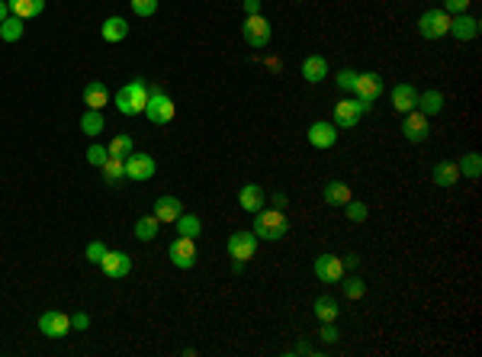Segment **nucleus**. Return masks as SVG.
Listing matches in <instances>:
<instances>
[{"label": "nucleus", "instance_id": "nucleus-10", "mask_svg": "<svg viewBox=\"0 0 482 357\" xmlns=\"http://www.w3.org/2000/svg\"><path fill=\"white\" fill-rule=\"evenodd\" d=\"M39 329L49 338H64L71 332V315L58 312V309H49V312L39 315Z\"/></svg>", "mask_w": 482, "mask_h": 357}, {"label": "nucleus", "instance_id": "nucleus-20", "mask_svg": "<svg viewBox=\"0 0 482 357\" xmlns=\"http://www.w3.org/2000/svg\"><path fill=\"white\" fill-rule=\"evenodd\" d=\"M264 190L258 187V183H248V187H241V193H238V206L241 210H248V212H258V210H264Z\"/></svg>", "mask_w": 482, "mask_h": 357}, {"label": "nucleus", "instance_id": "nucleus-13", "mask_svg": "<svg viewBox=\"0 0 482 357\" xmlns=\"http://www.w3.org/2000/svg\"><path fill=\"white\" fill-rule=\"evenodd\" d=\"M154 177V158L151 154H129L126 158V181H151Z\"/></svg>", "mask_w": 482, "mask_h": 357}, {"label": "nucleus", "instance_id": "nucleus-4", "mask_svg": "<svg viewBox=\"0 0 482 357\" xmlns=\"http://www.w3.org/2000/svg\"><path fill=\"white\" fill-rule=\"evenodd\" d=\"M370 110H373V103H367V100H341V103H335V126L354 129L357 123H360V116Z\"/></svg>", "mask_w": 482, "mask_h": 357}, {"label": "nucleus", "instance_id": "nucleus-9", "mask_svg": "<svg viewBox=\"0 0 482 357\" xmlns=\"http://www.w3.org/2000/svg\"><path fill=\"white\" fill-rule=\"evenodd\" d=\"M354 94H357V100L377 103V100L383 97V77L373 74V71H364V74H357V81H354Z\"/></svg>", "mask_w": 482, "mask_h": 357}, {"label": "nucleus", "instance_id": "nucleus-8", "mask_svg": "<svg viewBox=\"0 0 482 357\" xmlns=\"http://www.w3.org/2000/svg\"><path fill=\"white\" fill-rule=\"evenodd\" d=\"M258 254V235L254 232H231L229 235V258L251 261Z\"/></svg>", "mask_w": 482, "mask_h": 357}, {"label": "nucleus", "instance_id": "nucleus-41", "mask_svg": "<svg viewBox=\"0 0 482 357\" xmlns=\"http://www.w3.org/2000/svg\"><path fill=\"white\" fill-rule=\"evenodd\" d=\"M466 7H469V0H444V7L440 10H447V13H466Z\"/></svg>", "mask_w": 482, "mask_h": 357}, {"label": "nucleus", "instance_id": "nucleus-32", "mask_svg": "<svg viewBox=\"0 0 482 357\" xmlns=\"http://www.w3.org/2000/svg\"><path fill=\"white\" fill-rule=\"evenodd\" d=\"M418 110L425 113V116H437L440 110H444V94L440 91H428L418 97Z\"/></svg>", "mask_w": 482, "mask_h": 357}, {"label": "nucleus", "instance_id": "nucleus-36", "mask_svg": "<svg viewBox=\"0 0 482 357\" xmlns=\"http://www.w3.org/2000/svg\"><path fill=\"white\" fill-rule=\"evenodd\" d=\"M344 212H348L350 222H364L367 216H370V210H367V203H360V200H348L344 203Z\"/></svg>", "mask_w": 482, "mask_h": 357}, {"label": "nucleus", "instance_id": "nucleus-38", "mask_svg": "<svg viewBox=\"0 0 482 357\" xmlns=\"http://www.w3.org/2000/svg\"><path fill=\"white\" fill-rule=\"evenodd\" d=\"M129 4H132L135 16H154V10H158V0H129Z\"/></svg>", "mask_w": 482, "mask_h": 357}, {"label": "nucleus", "instance_id": "nucleus-46", "mask_svg": "<svg viewBox=\"0 0 482 357\" xmlns=\"http://www.w3.org/2000/svg\"><path fill=\"white\" fill-rule=\"evenodd\" d=\"M293 354H315V348H312V344H296Z\"/></svg>", "mask_w": 482, "mask_h": 357}, {"label": "nucleus", "instance_id": "nucleus-22", "mask_svg": "<svg viewBox=\"0 0 482 357\" xmlns=\"http://www.w3.org/2000/svg\"><path fill=\"white\" fill-rule=\"evenodd\" d=\"M100 33H103V42H122L129 35V23L122 16H110V20H103Z\"/></svg>", "mask_w": 482, "mask_h": 357}, {"label": "nucleus", "instance_id": "nucleus-40", "mask_svg": "<svg viewBox=\"0 0 482 357\" xmlns=\"http://www.w3.org/2000/svg\"><path fill=\"white\" fill-rule=\"evenodd\" d=\"M106 154H110V152H106L103 145H91V148H87V162L97 164V168H100V164L106 162Z\"/></svg>", "mask_w": 482, "mask_h": 357}, {"label": "nucleus", "instance_id": "nucleus-28", "mask_svg": "<svg viewBox=\"0 0 482 357\" xmlns=\"http://www.w3.org/2000/svg\"><path fill=\"white\" fill-rule=\"evenodd\" d=\"M106 129V119H103V110H87L81 116V132L84 135H100Z\"/></svg>", "mask_w": 482, "mask_h": 357}, {"label": "nucleus", "instance_id": "nucleus-3", "mask_svg": "<svg viewBox=\"0 0 482 357\" xmlns=\"http://www.w3.org/2000/svg\"><path fill=\"white\" fill-rule=\"evenodd\" d=\"M174 113H177V106H174V100L164 94V87L161 84H154V87H148V103H145V116L151 119L154 126H168L171 119H174Z\"/></svg>", "mask_w": 482, "mask_h": 357}, {"label": "nucleus", "instance_id": "nucleus-42", "mask_svg": "<svg viewBox=\"0 0 482 357\" xmlns=\"http://www.w3.org/2000/svg\"><path fill=\"white\" fill-rule=\"evenodd\" d=\"M338 335H341V332H338V325L335 322H321V341H338Z\"/></svg>", "mask_w": 482, "mask_h": 357}, {"label": "nucleus", "instance_id": "nucleus-14", "mask_svg": "<svg viewBox=\"0 0 482 357\" xmlns=\"http://www.w3.org/2000/svg\"><path fill=\"white\" fill-rule=\"evenodd\" d=\"M335 142H338L335 123H325V119H321V123H312V126H309V145L312 148H321V152H325V148H335Z\"/></svg>", "mask_w": 482, "mask_h": 357}, {"label": "nucleus", "instance_id": "nucleus-27", "mask_svg": "<svg viewBox=\"0 0 482 357\" xmlns=\"http://www.w3.org/2000/svg\"><path fill=\"white\" fill-rule=\"evenodd\" d=\"M312 312H315V319H321V322H338L341 309H338V302L331 300V296H319V300L312 302Z\"/></svg>", "mask_w": 482, "mask_h": 357}, {"label": "nucleus", "instance_id": "nucleus-16", "mask_svg": "<svg viewBox=\"0 0 482 357\" xmlns=\"http://www.w3.org/2000/svg\"><path fill=\"white\" fill-rule=\"evenodd\" d=\"M428 116L421 110H412V113H406V123H402V135H406L408 142H425L428 139Z\"/></svg>", "mask_w": 482, "mask_h": 357}, {"label": "nucleus", "instance_id": "nucleus-2", "mask_svg": "<svg viewBox=\"0 0 482 357\" xmlns=\"http://www.w3.org/2000/svg\"><path fill=\"white\" fill-rule=\"evenodd\" d=\"M254 235L264 238V242H277L289 232V222L283 216V210H258L254 212Z\"/></svg>", "mask_w": 482, "mask_h": 357}, {"label": "nucleus", "instance_id": "nucleus-15", "mask_svg": "<svg viewBox=\"0 0 482 357\" xmlns=\"http://www.w3.org/2000/svg\"><path fill=\"white\" fill-rule=\"evenodd\" d=\"M454 39H460V42H473L476 35H479V20L476 16H466V13H457L450 16V33Z\"/></svg>", "mask_w": 482, "mask_h": 357}, {"label": "nucleus", "instance_id": "nucleus-24", "mask_svg": "<svg viewBox=\"0 0 482 357\" xmlns=\"http://www.w3.org/2000/svg\"><path fill=\"white\" fill-rule=\"evenodd\" d=\"M431 177H434L437 187H454V183L460 181V168H457L454 162H437L431 171Z\"/></svg>", "mask_w": 482, "mask_h": 357}, {"label": "nucleus", "instance_id": "nucleus-44", "mask_svg": "<svg viewBox=\"0 0 482 357\" xmlns=\"http://www.w3.org/2000/svg\"><path fill=\"white\" fill-rule=\"evenodd\" d=\"M341 264H344V271H348V267H350V271H354V267H360V254H354V251H350V254H344V258H341Z\"/></svg>", "mask_w": 482, "mask_h": 357}, {"label": "nucleus", "instance_id": "nucleus-17", "mask_svg": "<svg viewBox=\"0 0 482 357\" xmlns=\"http://www.w3.org/2000/svg\"><path fill=\"white\" fill-rule=\"evenodd\" d=\"M418 97H421V94L415 91L412 84H396V87H392V106H396L398 113L418 110Z\"/></svg>", "mask_w": 482, "mask_h": 357}, {"label": "nucleus", "instance_id": "nucleus-25", "mask_svg": "<svg viewBox=\"0 0 482 357\" xmlns=\"http://www.w3.org/2000/svg\"><path fill=\"white\" fill-rule=\"evenodd\" d=\"M321 196H325V203L328 206H344L350 200V187L344 181H328L325 190H321Z\"/></svg>", "mask_w": 482, "mask_h": 357}, {"label": "nucleus", "instance_id": "nucleus-12", "mask_svg": "<svg viewBox=\"0 0 482 357\" xmlns=\"http://www.w3.org/2000/svg\"><path fill=\"white\" fill-rule=\"evenodd\" d=\"M100 267H103V273L110 280H122V277H129V271H132V258H129L126 251H106Z\"/></svg>", "mask_w": 482, "mask_h": 357}, {"label": "nucleus", "instance_id": "nucleus-5", "mask_svg": "<svg viewBox=\"0 0 482 357\" xmlns=\"http://www.w3.org/2000/svg\"><path fill=\"white\" fill-rule=\"evenodd\" d=\"M418 33L425 39H444L450 33V13L447 10H428V13H421Z\"/></svg>", "mask_w": 482, "mask_h": 357}, {"label": "nucleus", "instance_id": "nucleus-45", "mask_svg": "<svg viewBox=\"0 0 482 357\" xmlns=\"http://www.w3.org/2000/svg\"><path fill=\"white\" fill-rule=\"evenodd\" d=\"M260 7H264V0H245V13H248V16L260 13Z\"/></svg>", "mask_w": 482, "mask_h": 357}, {"label": "nucleus", "instance_id": "nucleus-35", "mask_svg": "<svg viewBox=\"0 0 482 357\" xmlns=\"http://www.w3.org/2000/svg\"><path fill=\"white\" fill-rule=\"evenodd\" d=\"M344 296H348V300H364L367 283L360 280V277H348V280H344Z\"/></svg>", "mask_w": 482, "mask_h": 357}, {"label": "nucleus", "instance_id": "nucleus-43", "mask_svg": "<svg viewBox=\"0 0 482 357\" xmlns=\"http://www.w3.org/2000/svg\"><path fill=\"white\" fill-rule=\"evenodd\" d=\"M87 325H91V319H87V315H84V312H74V315H71V329H77V332H84V329H87Z\"/></svg>", "mask_w": 482, "mask_h": 357}, {"label": "nucleus", "instance_id": "nucleus-19", "mask_svg": "<svg viewBox=\"0 0 482 357\" xmlns=\"http://www.w3.org/2000/svg\"><path fill=\"white\" fill-rule=\"evenodd\" d=\"M302 77H306L309 84H321V81L328 77V62L321 55H309L306 62H302Z\"/></svg>", "mask_w": 482, "mask_h": 357}, {"label": "nucleus", "instance_id": "nucleus-26", "mask_svg": "<svg viewBox=\"0 0 482 357\" xmlns=\"http://www.w3.org/2000/svg\"><path fill=\"white\" fill-rule=\"evenodd\" d=\"M84 103H87V110H103V106L110 103V91H106L100 81H91V84L84 87Z\"/></svg>", "mask_w": 482, "mask_h": 357}, {"label": "nucleus", "instance_id": "nucleus-30", "mask_svg": "<svg viewBox=\"0 0 482 357\" xmlns=\"http://www.w3.org/2000/svg\"><path fill=\"white\" fill-rule=\"evenodd\" d=\"M457 168H460V177L479 181V174H482V158H479V152H466V154H463V162L457 164Z\"/></svg>", "mask_w": 482, "mask_h": 357}, {"label": "nucleus", "instance_id": "nucleus-48", "mask_svg": "<svg viewBox=\"0 0 482 357\" xmlns=\"http://www.w3.org/2000/svg\"><path fill=\"white\" fill-rule=\"evenodd\" d=\"M7 16H10V7H7V4H4V0H0V23L7 20Z\"/></svg>", "mask_w": 482, "mask_h": 357}, {"label": "nucleus", "instance_id": "nucleus-29", "mask_svg": "<svg viewBox=\"0 0 482 357\" xmlns=\"http://www.w3.org/2000/svg\"><path fill=\"white\" fill-rule=\"evenodd\" d=\"M23 23L26 20H20V16H7V20L0 23V39H4V42H20L23 39Z\"/></svg>", "mask_w": 482, "mask_h": 357}, {"label": "nucleus", "instance_id": "nucleus-1", "mask_svg": "<svg viewBox=\"0 0 482 357\" xmlns=\"http://www.w3.org/2000/svg\"><path fill=\"white\" fill-rule=\"evenodd\" d=\"M113 103H116V110L122 113V116H139V113H145V103H148V84L142 77H135V81H129V84L116 94Z\"/></svg>", "mask_w": 482, "mask_h": 357}, {"label": "nucleus", "instance_id": "nucleus-11", "mask_svg": "<svg viewBox=\"0 0 482 357\" xmlns=\"http://www.w3.org/2000/svg\"><path fill=\"white\" fill-rule=\"evenodd\" d=\"M315 277H319L321 283H341V277H344L341 258H335V254H319V258H315Z\"/></svg>", "mask_w": 482, "mask_h": 357}, {"label": "nucleus", "instance_id": "nucleus-21", "mask_svg": "<svg viewBox=\"0 0 482 357\" xmlns=\"http://www.w3.org/2000/svg\"><path fill=\"white\" fill-rule=\"evenodd\" d=\"M100 171H103V181L110 183V187H119V183L126 181V162H122V158L106 154V162L100 164Z\"/></svg>", "mask_w": 482, "mask_h": 357}, {"label": "nucleus", "instance_id": "nucleus-34", "mask_svg": "<svg viewBox=\"0 0 482 357\" xmlns=\"http://www.w3.org/2000/svg\"><path fill=\"white\" fill-rule=\"evenodd\" d=\"M106 152H110L113 158H122V162H126L129 154H132V135H116V139L110 142V148H106Z\"/></svg>", "mask_w": 482, "mask_h": 357}, {"label": "nucleus", "instance_id": "nucleus-23", "mask_svg": "<svg viewBox=\"0 0 482 357\" xmlns=\"http://www.w3.org/2000/svg\"><path fill=\"white\" fill-rule=\"evenodd\" d=\"M7 7L20 20H33V16H39L45 10V0H7Z\"/></svg>", "mask_w": 482, "mask_h": 357}, {"label": "nucleus", "instance_id": "nucleus-39", "mask_svg": "<svg viewBox=\"0 0 482 357\" xmlns=\"http://www.w3.org/2000/svg\"><path fill=\"white\" fill-rule=\"evenodd\" d=\"M354 81H357V71H338L335 74V84L341 91H354Z\"/></svg>", "mask_w": 482, "mask_h": 357}, {"label": "nucleus", "instance_id": "nucleus-31", "mask_svg": "<svg viewBox=\"0 0 482 357\" xmlns=\"http://www.w3.org/2000/svg\"><path fill=\"white\" fill-rule=\"evenodd\" d=\"M174 225H177V232H180L183 238H196L200 232H203V222H200V216H193V212H180Z\"/></svg>", "mask_w": 482, "mask_h": 357}, {"label": "nucleus", "instance_id": "nucleus-37", "mask_svg": "<svg viewBox=\"0 0 482 357\" xmlns=\"http://www.w3.org/2000/svg\"><path fill=\"white\" fill-rule=\"evenodd\" d=\"M106 251H110V248H106L103 242H91V245H87V251H84V258L91 261V264H100V261L106 258Z\"/></svg>", "mask_w": 482, "mask_h": 357}, {"label": "nucleus", "instance_id": "nucleus-47", "mask_svg": "<svg viewBox=\"0 0 482 357\" xmlns=\"http://www.w3.org/2000/svg\"><path fill=\"white\" fill-rule=\"evenodd\" d=\"M289 200H287V193H273V206H287Z\"/></svg>", "mask_w": 482, "mask_h": 357}, {"label": "nucleus", "instance_id": "nucleus-6", "mask_svg": "<svg viewBox=\"0 0 482 357\" xmlns=\"http://www.w3.org/2000/svg\"><path fill=\"white\" fill-rule=\"evenodd\" d=\"M168 258H171V264H174V267L190 271V267L196 264V238L177 235L174 242H171V248H168Z\"/></svg>", "mask_w": 482, "mask_h": 357}, {"label": "nucleus", "instance_id": "nucleus-33", "mask_svg": "<svg viewBox=\"0 0 482 357\" xmlns=\"http://www.w3.org/2000/svg\"><path fill=\"white\" fill-rule=\"evenodd\" d=\"M158 229H161V222L154 216H142L139 222H135V238H139V242H151V238L158 235Z\"/></svg>", "mask_w": 482, "mask_h": 357}, {"label": "nucleus", "instance_id": "nucleus-7", "mask_svg": "<svg viewBox=\"0 0 482 357\" xmlns=\"http://www.w3.org/2000/svg\"><path fill=\"white\" fill-rule=\"evenodd\" d=\"M241 35H245V42L251 45V49H264V45L270 42V23H267L260 13H254V16H248L245 20Z\"/></svg>", "mask_w": 482, "mask_h": 357}, {"label": "nucleus", "instance_id": "nucleus-18", "mask_svg": "<svg viewBox=\"0 0 482 357\" xmlns=\"http://www.w3.org/2000/svg\"><path fill=\"white\" fill-rule=\"evenodd\" d=\"M183 212V203L177 200V196H161V200H154V212L151 216L158 219V222H177V216Z\"/></svg>", "mask_w": 482, "mask_h": 357}]
</instances>
